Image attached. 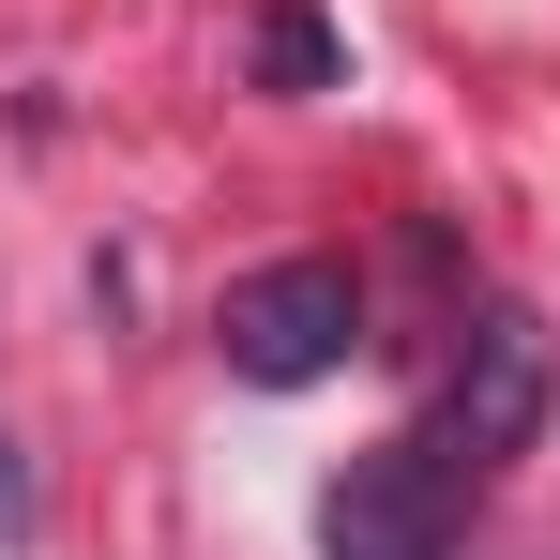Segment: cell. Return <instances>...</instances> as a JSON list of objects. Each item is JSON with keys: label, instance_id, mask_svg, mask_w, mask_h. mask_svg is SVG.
<instances>
[{"label": "cell", "instance_id": "6da1fadb", "mask_svg": "<svg viewBox=\"0 0 560 560\" xmlns=\"http://www.w3.org/2000/svg\"><path fill=\"white\" fill-rule=\"evenodd\" d=\"M212 349H228V378H258V394L334 378L349 349H364V288H349V258H258V273L228 288Z\"/></svg>", "mask_w": 560, "mask_h": 560}, {"label": "cell", "instance_id": "5b68a950", "mask_svg": "<svg viewBox=\"0 0 560 560\" xmlns=\"http://www.w3.org/2000/svg\"><path fill=\"white\" fill-rule=\"evenodd\" d=\"M0 546H31V485H15V440H0Z\"/></svg>", "mask_w": 560, "mask_h": 560}, {"label": "cell", "instance_id": "277c9868", "mask_svg": "<svg viewBox=\"0 0 560 560\" xmlns=\"http://www.w3.org/2000/svg\"><path fill=\"white\" fill-rule=\"evenodd\" d=\"M258 77H273V92H334V31H318L303 0H273V15H258Z\"/></svg>", "mask_w": 560, "mask_h": 560}, {"label": "cell", "instance_id": "3957f363", "mask_svg": "<svg viewBox=\"0 0 560 560\" xmlns=\"http://www.w3.org/2000/svg\"><path fill=\"white\" fill-rule=\"evenodd\" d=\"M318 560H455V455L378 440L318 485Z\"/></svg>", "mask_w": 560, "mask_h": 560}, {"label": "cell", "instance_id": "7a4b0ae2", "mask_svg": "<svg viewBox=\"0 0 560 560\" xmlns=\"http://www.w3.org/2000/svg\"><path fill=\"white\" fill-rule=\"evenodd\" d=\"M546 394H560V364H546V318L530 303H485L469 318V349H455V378H440V455H455V485H485V469H515L530 440H546Z\"/></svg>", "mask_w": 560, "mask_h": 560}]
</instances>
